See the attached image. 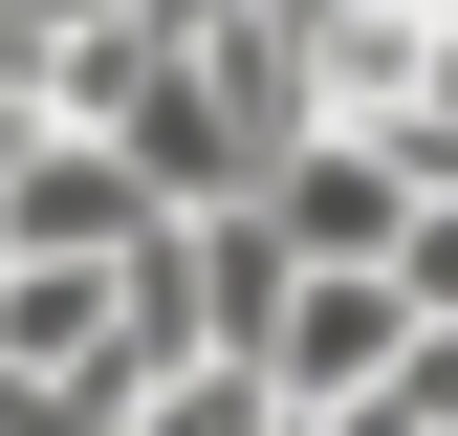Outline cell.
I'll list each match as a JSON object with an SVG mask.
<instances>
[{
	"mask_svg": "<svg viewBox=\"0 0 458 436\" xmlns=\"http://www.w3.org/2000/svg\"><path fill=\"white\" fill-rule=\"evenodd\" d=\"M393 349H415V306H393L371 262H306V284H284V327L241 349V393H262V415H350Z\"/></svg>",
	"mask_w": 458,
	"mask_h": 436,
	"instance_id": "6da1fadb",
	"label": "cell"
},
{
	"mask_svg": "<svg viewBox=\"0 0 458 436\" xmlns=\"http://www.w3.org/2000/svg\"><path fill=\"white\" fill-rule=\"evenodd\" d=\"M131 240H153V197L109 175L88 131H22V153H0V262H131Z\"/></svg>",
	"mask_w": 458,
	"mask_h": 436,
	"instance_id": "7a4b0ae2",
	"label": "cell"
},
{
	"mask_svg": "<svg viewBox=\"0 0 458 436\" xmlns=\"http://www.w3.org/2000/svg\"><path fill=\"white\" fill-rule=\"evenodd\" d=\"M393 218H415L393 131H306V153L262 175V240H284V262H393Z\"/></svg>",
	"mask_w": 458,
	"mask_h": 436,
	"instance_id": "3957f363",
	"label": "cell"
},
{
	"mask_svg": "<svg viewBox=\"0 0 458 436\" xmlns=\"http://www.w3.org/2000/svg\"><path fill=\"white\" fill-rule=\"evenodd\" d=\"M371 284H393V306H415V327H437V349H458V197H415V218H393V262H371Z\"/></svg>",
	"mask_w": 458,
	"mask_h": 436,
	"instance_id": "277c9868",
	"label": "cell"
}]
</instances>
